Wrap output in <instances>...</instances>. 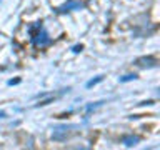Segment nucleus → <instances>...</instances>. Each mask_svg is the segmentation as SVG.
Wrapping results in <instances>:
<instances>
[{
  "mask_svg": "<svg viewBox=\"0 0 160 150\" xmlns=\"http://www.w3.org/2000/svg\"><path fill=\"white\" fill-rule=\"evenodd\" d=\"M100 80H102V77H97V78H93V80H90V82L87 83V87H92V85H95V83H98Z\"/></svg>",
  "mask_w": 160,
  "mask_h": 150,
  "instance_id": "nucleus-7",
  "label": "nucleus"
},
{
  "mask_svg": "<svg viewBox=\"0 0 160 150\" xmlns=\"http://www.w3.org/2000/svg\"><path fill=\"white\" fill-rule=\"evenodd\" d=\"M82 48H83V47H82V45H75V47H73L72 50H73V52H75V53H78V52H80V50H82Z\"/></svg>",
  "mask_w": 160,
  "mask_h": 150,
  "instance_id": "nucleus-9",
  "label": "nucleus"
},
{
  "mask_svg": "<svg viewBox=\"0 0 160 150\" xmlns=\"http://www.w3.org/2000/svg\"><path fill=\"white\" fill-rule=\"evenodd\" d=\"M138 65V67H155L157 65V58L153 57H142V58H137V62H135Z\"/></svg>",
  "mask_w": 160,
  "mask_h": 150,
  "instance_id": "nucleus-4",
  "label": "nucleus"
},
{
  "mask_svg": "<svg viewBox=\"0 0 160 150\" xmlns=\"http://www.w3.org/2000/svg\"><path fill=\"white\" fill-rule=\"evenodd\" d=\"M103 102H97V103H93V105H88V107H87V110H88V112H92V110L93 108H97V107H100V105H102Z\"/></svg>",
  "mask_w": 160,
  "mask_h": 150,
  "instance_id": "nucleus-8",
  "label": "nucleus"
},
{
  "mask_svg": "<svg viewBox=\"0 0 160 150\" xmlns=\"http://www.w3.org/2000/svg\"><path fill=\"white\" fill-rule=\"evenodd\" d=\"M28 33H30V38H32V43L35 48H45L52 43V37L48 35V32L42 27V23L37 22L33 25L28 27Z\"/></svg>",
  "mask_w": 160,
  "mask_h": 150,
  "instance_id": "nucleus-1",
  "label": "nucleus"
},
{
  "mask_svg": "<svg viewBox=\"0 0 160 150\" xmlns=\"http://www.w3.org/2000/svg\"><path fill=\"white\" fill-rule=\"evenodd\" d=\"M70 128H72V127H67V125L55 127L53 132H52V138H53V140H58V142H62V140H65V138L70 135Z\"/></svg>",
  "mask_w": 160,
  "mask_h": 150,
  "instance_id": "nucleus-3",
  "label": "nucleus"
},
{
  "mask_svg": "<svg viewBox=\"0 0 160 150\" xmlns=\"http://www.w3.org/2000/svg\"><path fill=\"white\" fill-rule=\"evenodd\" d=\"M135 78H137L135 73H128V75H125V77H120V82H130V80H135Z\"/></svg>",
  "mask_w": 160,
  "mask_h": 150,
  "instance_id": "nucleus-6",
  "label": "nucleus"
},
{
  "mask_svg": "<svg viewBox=\"0 0 160 150\" xmlns=\"http://www.w3.org/2000/svg\"><path fill=\"white\" fill-rule=\"evenodd\" d=\"M83 7H85V3L82 2V0H67L63 5H60V7L57 8V12L65 13V12H72V10H80Z\"/></svg>",
  "mask_w": 160,
  "mask_h": 150,
  "instance_id": "nucleus-2",
  "label": "nucleus"
},
{
  "mask_svg": "<svg viewBox=\"0 0 160 150\" xmlns=\"http://www.w3.org/2000/svg\"><path fill=\"white\" fill-rule=\"evenodd\" d=\"M122 142L127 145V147H133V145H137L140 142V138L137 135H123L122 137Z\"/></svg>",
  "mask_w": 160,
  "mask_h": 150,
  "instance_id": "nucleus-5",
  "label": "nucleus"
}]
</instances>
